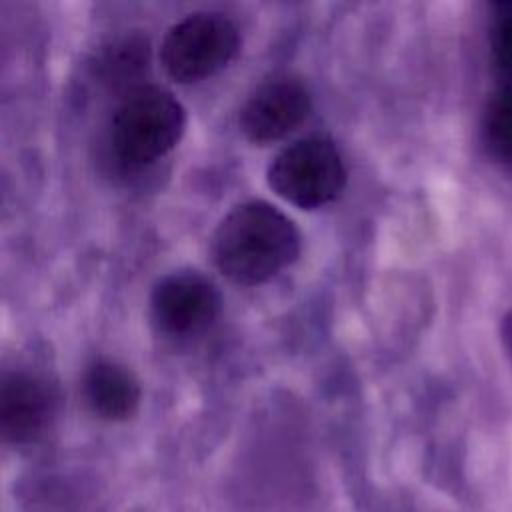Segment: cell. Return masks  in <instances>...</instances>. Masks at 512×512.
Segmentation results:
<instances>
[{
    "label": "cell",
    "instance_id": "obj_1",
    "mask_svg": "<svg viewBox=\"0 0 512 512\" xmlns=\"http://www.w3.org/2000/svg\"><path fill=\"white\" fill-rule=\"evenodd\" d=\"M214 266L234 284L270 280L300 254V232L276 206L264 200L242 202L216 226L210 242Z\"/></svg>",
    "mask_w": 512,
    "mask_h": 512
},
{
    "label": "cell",
    "instance_id": "obj_2",
    "mask_svg": "<svg viewBox=\"0 0 512 512\" xmlns=\"http://www.w3.org/2000/svg\"><path fill=\"white\" fill-rule=\"evenodd\" d=\"M186 126L182 104L162 86L142 84L122 96L114 110L110 142L128 166L152 164L170 152Z\"/></svg>",
    "mask_w": 512,
    "mask_h": 512
},
{
    "label": "cell",
    "instance_id": "obj_3",
    "mask_svg": "<svg viewBox=\"0 0 512 512\" xmlns=\"http://www.w3.org/2000/svg\"><path fill=\"white\" fill-rule=\"evenodd\" d=\"M240 32L220 12H192L172 24L160 42V64L182 84L220 72L238 52Z\"/></svg>",
    "mask_w": 512,
    "mask_h": 512
},
{
    "label": "cell",
    "instance_id": "obj_4",
    "mask_svg": "<svg viewBox=\"0 0 512 512\" xmlns=\"http://www.w3.org/2000/svg\"><path fill=\"white\" fill-rule=\"evenodd\" d=\"M346 166L338 148L322 136L292 142L268 166L270 188L298 208H320L346 186Z\"/></svg>",
    "mask_w": 512,
    "mask_h": 512
},
{
    "label": "cell",
    "instance_id": "obj_5",
    "mask_svg": "<svg viewBox=\"0 0 512 512\" xmlns=\"http://www.w3.org/2000/svg\"><path fill=\"white\" fill-rule=\"evenodd\" d=\"M222 308L216 286L194 270L172 272L156 282L150 294L154 326L168 336H196L214 324Z\"/></svg>",
    "mask_w": 512,
    "mask_h": 512
},
{
    "label": "cell",
    "instance_id": "obj_6",
    "mask_svg": "<svg viewBox=\"0 0 512 512\" xmlns=\"http://www.w3.org/2000/svg\"><path fill=\"white\" fill-rule=\"evenodd\" d=\"M312 100L306 86L292 76L264 80L242 104L238 126L256 144L284 138L310 114Z\"/></svg>",
    "mask_w": 512,
    "mask_h": 512
},
{
    "label": "cell",
    "instance_id": "obj_7",
    "mask_svg": "<svg viewBox=\"0 0 512 512\" xmlns=\"http://www.w3.org/2000/svg\"><path fill=\"white\" fill-rule=\"evenodd\" d=\"M58 412V392L34 372H8L0 384V432L6 442L24 444L40 438Z\"/></svg>",
    "mask_w": 512,
    "mask_h": 512
},
{
    "label": "cell",
    "instance_id": "obj_8",
    "mask_svg": "<svg viewBox=\"0 0 512 512\" xmlns=\"http://www.w3.org/2000/svg\"><path fill=\"white\" fill-rule=\"evenodd\" d=\"M82 394L88 408L102 420L120 422L130 418L140 404V384L136 376L112 362L94 360L82 376Z\"/></svg>",
    "mask_w": 512,
    "mask_h": 512
},
{
    "label": "cell",
    "instance_id": "obj_9",
    "mask_svg": "<svg viewBox=\"0 0 512 512\" xmlns=\"http://www.w3.org/2000/svg\"><path fill=\"white\" fill-rule=\"evenodd\" d=\"M150 68V42L140 32H128L106 46L94 58V74L102 84L124 94L140 88V80Z\"/></svg>",
    "mask_w": 512,
    "mask_h": 512
},
{
    "label": "cell",
    "instance_id": "obj_10",
    "mask_svg": "<svg viewBox=\"0 0 512 512\" xmlns=\"http://www.w3.org/2000/svg\"><path fill=\"white\" fill-rule=\"evenodd\" d=\"M486 142L492 154L512 166V90H502L488 106L484 122Z\"/></svg>",
    "mask_w": 512,
    "mask_h": 512
},
{
    "label": "cell",
    "instance_id": "obj_11",
    "mask_svg": "<svg viewBox=\"0 0 512 512\" xmlns=\"http://www.w3.org/2000/svg\"><path fill=\"white\" fill-rule=\"evenodd\" d=\"M494 54L502 76V88L512 90V6L504 8L496 32H494Z\"/></svg>",
    "mask_w": 512,
    "mask_h": 512
},
{
    "label": "cell",
    "instance_id": "obj_12",
    "mask_svg": "<svg viewBox=\"0 0 512 512\" xmlns=\"http://www.w3.org/2000/svg\"><path fill=\"white\" fill-rule=\"evenodd\" d=\"M502 340H504L508 358H510V362H512V310L504 316V322H502Z\"/></svg>",
    "mask_w": 512,
    "mask_h": 512
}]
</instances>
